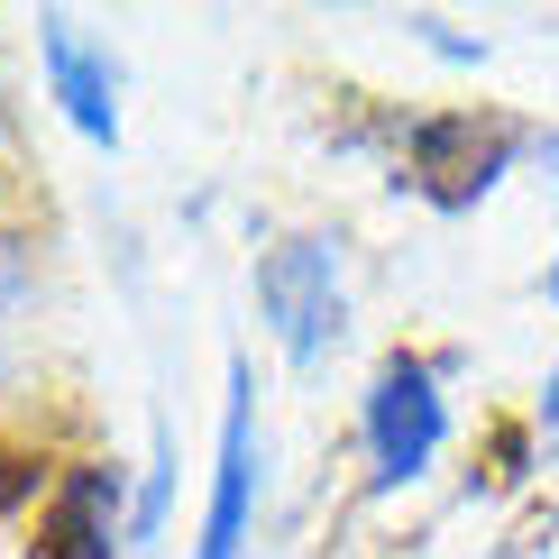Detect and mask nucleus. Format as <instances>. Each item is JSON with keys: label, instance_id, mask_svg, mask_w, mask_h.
I'll list each match as a JSON object with an SVG mask.
<instances>
[{"label": "nucleus", "instance_id": "obj_4", "mask_svg": "<svg viewBox=\"0 0 559 559\" xmlns=\"http://www.w3.org/2000/svg\"><path fill=\"white\" fill-rule=\"evenodd\" d=\"M532 138L542 129H514L496 110H431L404 138V183L423 202H440V212H477L504 175L532 166Z\"/></svg>", "mask_w": 559, "mask_h": 559}, {"label": "nucleus", "instance_id": "obj_7", "mask_svg": "<svg viewBox=\"0 0 559 559\" xmlns=\"http://www.w3.org/2000/svg\"><path fill=\"white\" fill-rule=\"evenodd\" d=\"M46 394V258L19 221H0V431H19Z\"/></svg>", "mask_w": 559, "mask_h": 559}, {"label": "nucleus", "instance_id": "obj_8", "mask_svg": "<svg viewBox=\"0 0 559 559\" xmlns=\"http://www.w3.org/2000/svg\"><path fill=\"white\" fill-rule=\"evenodd\" d=\"M166 523H175V431L156 423L147 459L129 468V559H147L156 542H166Z\"/></svg>", "mask_w": 559, "mask_h": 559}, {"label": "nucleus", "instance_id": "obj_6", "mask_svg": "<svg viewBox=\"0 0 559 559\" xmlns=\"http://www.w3.org/2000/svg\"><path fill=\"white\" fill-rule=\"evenodd\" d=\"M28 559H129V468L120 459H64L46 477Z\"/></svg>", "mask_w": 559, "mask_h": 559}, {"label": "nucleus", "instance_id": "obj_10", "mask_svg": "<svg viewBox=\"0 0 559 559\" xmlns=\"http://www.w3.org/2000/svg\"><path fill=\"white\" fill-rule=\"evenodd\" d=\"M10 183H19V120H10V102H0V202H10Z\"/></svg>", "mask_w": 559, "mask_h": 559}, {"label": "nucleus", "instance_id": "obj_1", "mask_svg": "<svg viewBox=\"0 0 559 559\" xmlns=\"http://www.w3.org/2000/svg\"><path fill=\"white\" fill-rule=\"evenodd\" d=\"M459 440V358L450 348H385L358 385V468L367 496H413L440 477Z\"/></svg>", "mask_w": 559, "mask_h": 559}, {"label": "nucleus", "instance_id": "obj_2", "mask_svg": "<svg viewBox=\"0 0 559 559\" xmlns=\"http://www.w3.org/2000/svg\"><path fill=\"white\" fill-rule=\"evenodd\" d=\"M248 302H258L266 348L312 377L348 340V239L340 229H275L248 258Z\"/></svg>", "mask_w": 559, "mask_h": 559}, {"label": "nucleus", "instance_id": "obj_3", "mask_svg": "<svg viewBox=\"0 0 559 559\" xmlns=\"http://www.w3.org/2000/svg\"><path fill=\"white\" fill-rule=\"evenodd\" d=\"M266 532V413H258V367H221V431H212V477H202V523L183 559H258Z\"/></svg>", "mask_w": 559, "mask_h": 559}, {"label": "nucleus", "instance_id": "obj_5", "mask_svg": "<svg viewBox=\"0 0 559 559\" xmlns=\"http://www.w3.org/2000/svg\"><path fill=\"white\" fill-rule=\"evenodd\" d=\"M37 83H46V110H56L83 147L110 156L129 138V102H120L129 74H120V56H110V37H92L83 19H64V10L37 19Z\"/></svg>", "mask_w": 559, "mask_h": 559}, {"label": "nucleus", "instance_id": "obj_9", "mask_svg": "<svg viewBox=\"0 0 559 559\" xmlns=\"http://www.w3.org/2000/svg\"><path fill=\"white\" fill-rule=\"evenodd\" d=\"M532 175L550 183V275H542V294H550V312H559V129L532 138Z\"/></svg>", "mask_w": 559, "mask_h": 559}, {"label": "nucleus", "instance_id": "obj_11", "mask_svg": "<svg viewBox=\"0 0 559 559\" xmlns=\"http://www.w3.org/2000/svg\"><path fill=\"white\" fill-rule=\"evenodd\" d=\"M542 431L559 440V367H550V377H542Z\"/></svg>", "mask_w": 559, "mask_h": 559}]
</instances>
